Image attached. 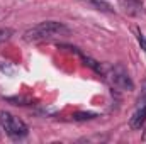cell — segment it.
Returning a JSON list of instances; mask_svg holds the SVG:
<instances>
[{"label": "cell", "mask_w": 146, "mask_h": 144, "mask_svg": "<svg viewBox=\"0 0 146 144\" xmlns=\"http://www.w3.org/2000/svg\"><path fill=\"white\" fill-rule=\"evenodd\" d=\"M68 34H70V27L65 26L63 22L46 20V22H39L37 26H33L31 29H27L22 37L26 42H37V41H44L51 37L68 36Z\"/></svg>", "instance_id": "obj_1"}, {"label": "cell", "mask_w": 146, "mask_h": 144, "mask_svg": "<svg viewBox=\"0 0 146 144\" xmlns=\"http://www.w3.org/2000/svg\"><path fill=\"white\" fill-rule=\"evenodd\" d=\"M12 36H14V31H12V29H9V27H2V29H0V44L5 42V41H9Z\"/></svg>", "instance_id": "obj_5"}, {"label": "cell", "mask_w": 146, "mask_h": 144, "mask_svg": "<svg viewBox=\"0 0 146 144\" xmlns=\"http://www.w3.org/2000/svg\"><path fill=\"white\" fill-rule=\"evenodd\" d=\"M0 127L12 139H22L29 134L27 124L22 119L12 115L10 112H0Z\"/></svg>", "instance_id": "obj_2"}, {"label": "cell", "mask_w": 146, "mask_h": 144, "mask_svg": "<svg viewBox=\"0 0 146 144\" xmlns=\"http://www.w3.org/2000/svg\"><path fill=\"white\" fill-rule=\"evenodd\" d=\"M0 129H2V127H0Z\"/></svg>", "instance_id": "obj_8"}, {"label": "cell", "mask_w": 146, "mask_h": 144, "mask_svg": "<svg viewBox=\"0 0 146 144\" xmlns=\"http://www.w3.org/2000/svg\"><path fill=\"white\" fill-rule=\"evenodd\" d=\"M138 34V42H139V46H141V49L145 51V54H146V36L141 32V31H138L136 32Z\"/></svg>", "instance_id": "obj_7"}, {"label": "cell", "mask_w": 146, "mask_h": 144, "mask_svg": "<svg viewBox=\"0 0 146 144\" xmlns=\"http://www.w3.org/2000/svg\"><path fill=\"white\" fill-rule=\"evenodd\" d=\"M95 117H97V115L92 114V112H80V114H75V115H73L75 120H87V119H95Z\"/></svg>", "instance_id": "obj_6"}, {"label": "cell", "mask_w": 146, "mask_h": 144, "mask_svg": "<svg viewBox=\"0 0 146 144\" xmlns=\"http://www.w3.org/2000/svg\"><path fill=\"white\" fill-rule=\"evenodd\" d=\"M146 124V102H143L139 107L134 110V114L131 115V120H129V126L138 131V129H143V126Z\"/></svg>", "instance_id": "obj_4"}, {"label": "cell", "mask_w": 146, "mask_h": 144, "mask_svg": "<svg viewBox=\"0 0 146 144\" xmlns=\"http://www.w3.org/2000/svg\"><path fill=\"white\" fill-rule=\"evenodd\" d=\"M109 78L112 81V85L119 90H124V92H133L134 90V81H133V78L129 76L127 70L122 65H115L110 70Z\"/></svg>", "instance_id": "obj_3"}]
</instances>
